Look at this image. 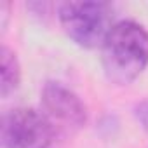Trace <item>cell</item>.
I'll use <instances>...</instances> for the list:
<instances>
[{"mask_svg": "<svg viewBox=\"0 0 148 148\" xmlns=\"http://www.w3.org/2000/svg\"><path fill=\"white\" fill-rule=\"evenodd\" d=\"M101 61L110 82L131 84L148 66V32L136 21L115 23L101 47Z\"/></svg>", "mask_w": 148, "mask_h": 148, "instance_id": "1", "label": "cell"}, {"mask_svg": "<svg viewBox=\"0 0 148 148\" xmlns=\"http://www.w3.org/2000/svg\"><path fill=\"white\" fill-rule=\"evenodd\" d=\"M64 33L80 47H103L112 25V9L105 2H64L58 9Z\"/></svg>", "mask_w": 148, "mask_h": 148, "instance_id": "2", "label": "cell"}, {"mask_svg": "<svg viewBox=\"0 0 148 148\" xmlns=\"http://www.w3.org/2000/svg\"><path fill=\"white\" fill-rule=\"evenodd\" d=\"M54 125L40 112L16 108L4 115L2 146L4 148H51L54 143Z\"/></svg>", "mask_w": 148, "mask_h": 148, "instance_id": "3", "label": "cell"}, {"mask_svg": "<svg viewBox=\"0 0 148 148\" xmlns=\"http://www.w3.org/2000/svg\"><path fill=\"white\" fill-rule=\"evenodd\" d=\"M42 106L52 125L66 131H79L87 120V112L80 98L61 82H47L44 86Z\"/></svg>", "mask_w": 148, "mask_h": 148, "instance_id": "4", "label": "cell"}, {"mask_svg": "<svg viewBox=\"0 0 148 148\" xmlns=\"http://www.w3.org/2000/svg\"><path fill=\"white\" fill-rule=\"evenodd\" d=\"M21 79V70L16 54L9 47H2L0 51V94L2 98L9 96L18 86Z\"/></svg>", "mask_w": 148, "mask_h": 148, "instance_id": "5", "label": "cell"}, {"mask_svg": "<svg viewBox=\"0 0 148 148\" xmlns=\"http://www.w3.org/2000/svg\"><path fill=\"white\" fill-rule=\"evenodd\" d=\"M138 119L148 129V103H141L139 105V108H138Z\"/></svg>", "mask_w": 148, "mask_h": 148, "instance_id": "6", "label": "cell"}]
</instances>
